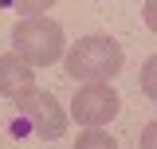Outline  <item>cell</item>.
Here are the masks:
<instances>
[{
  "label": "cell",
  "mask_w": 157,
  "mask_h": 149,
  "mask_svg": "<svg viewBox=\"0 0 157 149\" xmlns=\"http://www.w3.org/2000/svg\"><path fill=\"white\" fill-rule=\"evenodd\" d=\"M122 63H126V55H122V43L110 36H82L67 51V78H75V82H110L118 71H122Z\"/></svg>",
  "instance_id": "1"
},
{
  "label": "cell",
  "mask_w": 157,
  "mask_h": 149,
  "mask_svg": "<svg viewBox=\"0 0 157 149\" xmlns=\"http://www.w3.org/2000/svg\"><path fill=\"white\" fill-rule=\"evenodd\" d=\"M141 16H145V24L157 32V0H145V4H141Z\"/></svg>",
  "instance_id": "9"
},
{
  "label": "cell",
  "mask_w": 157,
  "mask_h": 149,
  "mask_svg": "<svg viewBox=\"0 0 157 149\" xmlns=\"http://www.w3.org/2000/svg\"><path fill=\"white\" fill-rule=\"evenodd\" d=\"M12 55H20L32 71L36 67H51L63 55V28L51 16L20 20L16 28H12Z\"/></svg>",
  "instance_id": "2"
},
{
  "label": "cell",
  "mask_w": 157,
  "mask_h": 149,
  "mask_svg": "<svg viewBox=\"0 0 157 149\" xmlns=\"http://www.w3.org/2000/svg\"><path fill=\"white\" fill-rule=\"evenodd\" d=\"M75 149H118V141L102 130H86V133L75 137Z\"/></svg>",
  "instance_id": "6"
},
{
  "label": "cell",
  "mask_w": 157,
  "mask_h": 149,
  "mask_svg": "<svg viewBox=\"0 0 157 149\" xmlns=\"http://www.w3.org/2000/svg\"><path fill=\"white\" fill-rule=\"evenodd\" d=\"M137 145H141V149H157V122H149V126L141 130V137H137Z\"/></svg>",
  "instance_id": "8"
},
{
  "label": "cell",
  "mask_w": 157,
  "mask_h": 149,
  "mask_svg": "<svg viewBox=\"0 0 157 149\" xmlns=\"http://www.w3.org/2000/svg\"><path fill=\"white\" fill-rule=\"evenodd\" d=\"M137 78H141V94H149L157 102V55H149L141 63V74H137Z\"/></svg>",
  "instance_id": "7"
},
{
  "label": "cell",
  "mask_w": 157,
  "mask_h": 149,
  "mask_svg": "<svg viewBox=\"0 0 157 149\" xmlns=\"http://www.w3.org/2000/svg\"><path fill=\"white\" fill-rule=\"evenodd\" d=\"M32 90H36V71L20 55L4 51V55H0V94L12 98V102H24Z\"/></svg>",
  "instance_id": "5"
},
{
  "label": "cell",
  "mask_w": 157,
  "mask_h": 149,
  "mask_svg": "<svg viewBox=\"0 0 157 149\" xmlns=\"http://www.w3.org/2000/svg\"><path fill=\"white\" fill-rule=\"evenodd\" d=\"M12 133H32L43 141H55L67 133V110L59 106V98L51 90H32L24 102H16Z\"/></svg>",
  "instance_id": "3"
},
{
  "label": "cell",
  "mask_w": 157,
  "mask_h": 149,
  "mask_svg": "<svg viewBox=\"0 0 157 149\" xmlns=\"http://www.w3.org/2000/svg\"><path fill=\"white\" fill-rule=\"evenodd\" d=\"M118 106L122 98L110 82H90V86H78L75 98H71V114H75L78 126H90V130H102L110 118H118Z\"/></svg>",
  "instance_id": "4"
}]
</instances>
